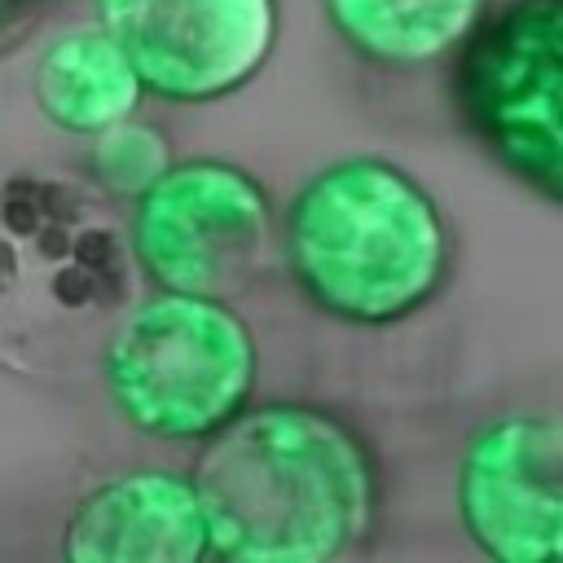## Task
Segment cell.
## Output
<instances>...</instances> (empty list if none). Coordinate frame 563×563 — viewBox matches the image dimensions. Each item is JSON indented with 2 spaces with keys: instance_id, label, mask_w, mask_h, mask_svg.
Returning a JSON list of instances; mask_svg holds the SVG:
<instances>
[{
  "instance_id": "12",
  "label": "cell",
  "mask_w": 563,
  "mask_h": 563,
  "mask_svg": "<svg viewBox=\"0 0 563 563\" xmlns=\"http://www.w3.org/2000/svg\"><path fill=\"white\" fill-rule=\"evenodd\" d=\"M172 163V141L150 119H114L101 132H92L84 172L88 180L110 198H136L150 180H158Z\"/></svg>"
},
{
  "instance_id": "4",
  "label": "cell",
  "mask_w": 563,
  "mask_h": 563,
  "mask_svg": "<svg viewBox=\"0 0 563 563\" xmlns=\"http://www.w3.org/2000/svg\"><path fill=\"white\" fill-rule=\"evenodd\" d=\"M97 369L128 427L194 444L251 405L260 347L229 299L158 290L114 317Z\"/></svg>"
},
{
  "instance_id": "5",
  "label": "cell",
  "mask_w": 563,
  "mask_h": 563,
  "mask_svg": "<svg viewBox=\"0 0 563 563\" xmlns=\"http://www.w3.org/2000/svg\"><path fill=\"white\" fill-rule=\"evenodd\" d=\"M466 132L541 202H563V0H501L453 48Z\"/></svg>"
},
{
  "instance_id": "1",
  "label": "cell",
  "mask_w": 563,
  "mask_h": 563,
  "mask_svg": "<svg viewBox=\"0 0 563 563\" xmlns=\"http://www.w3.org/2000/svg\"><path fill=\"white\" fill-rule=\"evenodd\" d=\"M189 484L220 563H334L374 545L383 471L361 427L312 400H264L202 440Z\"/></svg>"
},
{
  "instance_id": "13",
  "label": "cell",
  "mask_w": 563,
  "mask_h": 563,
  "mask_svg": "<svg viewBox=\"0 0 563 563\" xmlns=\"http://www.w3.org/2000/svg\"><path fill=\"white\" fill-rule=\"evenodd\" d=\"M62 0H0V57L18 53Z\"/></svg>"
},
{
  "instance_id": "2",
  "label": "cell",
  "mask_w": 563,
  "mask_h": 563,
  "mask_svg": "<svg viewBox=\"0 0 563 563\" xmlns=\"http://www.w3.org/2000/svg\"><path fill=\"white\" fill-rule=\"evenodd\" d=\"M282 251L299 295L361 330L409 321L453 268L440 202L374 154L339 158L299 185L282 220Z\"/></svg>"
},
{
  "instance_id": "6",
  "label": "cell",
  "mask_w": 563,
  "mask_h": 563,
  "mask_svg": "<svg viewBox=\"0 0 563 563\" xmlns=\"http://www.w3.org/2000/svg\"><path fill=\"white\" fill-rule=\"evenodd\" d=\"M128 251L158 290L233 299L273 264L268 189L229 158H172L132 198Z\"/></svg>"
},
{
  "instance_id": "3",
  "label": "cell",
  "mask_w": 563,
  "mask_h": 563,
  "mask_svg": "<svg viewBox=\"0 0 563 563\" xmlns=\"http://www.w3.org/2000/svg\"><path fill=\"white\" fill-rule=\"evenodd\" d=\"M128 229L97 185L0 176V369L53 378L132 303Z\"/></svg>"
},
{
  "instance_id": "7",
  "label": "cell",
  "mask_w": 563,
  "mask_h": 563,
  "mask_svg": "<svg viewBox=\"0 0 563 563\" xmlns=\"http://www.w3.org/2000/svg\"><path fill=\"white\" fill-rule=\"evenodd\" d=\"M141 92L207 106L246 88L273 57L277 0H92Z\"/></svg>"
},
{
  "instance_id": "10",
  "label": "cell",
  "mask_w": 563,
  "mask_h": 563,
  "mask_svg": "<svg viewBox=\"0 0 563 563\" xmlns=\"http://www.w3.org/2000/svg\"><path fill=\"white\" fill-rule=\"evenodd\" d=\"M330 31L369 66L422 70L449 57L488 0H321Z\"/></svg>"
},
{
  "instance_id": "8",
  "label": "cell",
  "mask_w": 563,
  "mask_h": 563,
  "mask_svg": "<svg viewBox=\"0 0 563 563\" xmlns=\"http://www.w3.org/2000/svg\"><path fill=\"white\" fill-rule=\"evenodd\" d=\"M457 515L497 563L563 559V431L554 413L484 422L457 466Z\"/></svg>"
},
{
  "instance_id": "9",
  "label": "cell",
  "mask_w": 563,
  "mask_h": 563,
  "mask_svg": "<svg viewBox=\"0 0 563 563\" xmlns=\"http://www.w3.org/2000/svg\"><path fill=\"white\" fill-rule=\"evenodd\" d=\"M70 563H207L202 506L189 475L128 471L79 497L66 519Z\"/></svg>"
},
{
  "instance_id": "11",
  "label": "cell",
  "mask_w": 563,
  "mask_h": 563,
  "mask_svg": "<svg viewBox=\"0 0 563 563\" xmlns=\"http://www.w3.org/2000/svg\"><path fill=\"white\" fill-rule=\"evenodd\" d=\"M31 92L40 114L75 136L101 132L106 123L132 114L141 101V84L123 48L101 26H84L53 40L35 62Z\"/></svg>"
}]
</instances>
